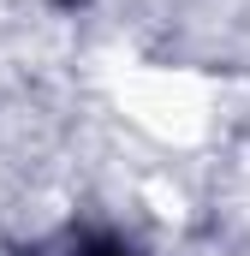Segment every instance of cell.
<instances>
[{
  "instance_id": "cell-1",
  "label": "cell",
  "mask_w": 250,
  "mask_h": 256,
  "mask_svg": "<svg viewBox=\"0 0 250 256\" xmlns=\"http://www.w3.org/2000/svg\"><path fill=\"white\" fill-rule=\"evenodd\" d=\"M78 256H131L120 244V238H102V232H96V238H84V244H78Z\"/></svg>"
}]
</instances>
